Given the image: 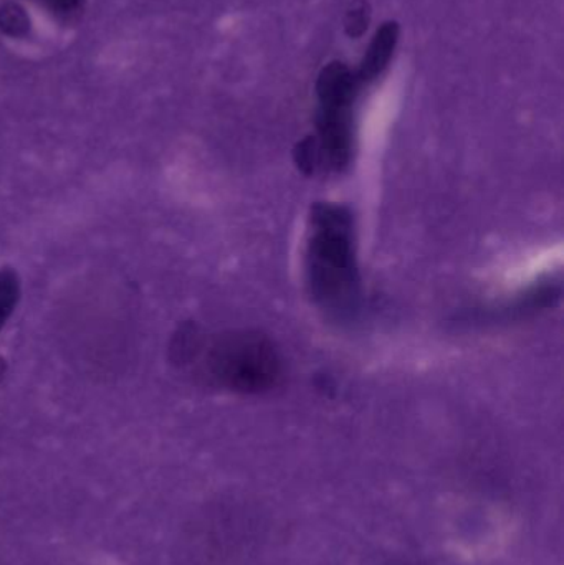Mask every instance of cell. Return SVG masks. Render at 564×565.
Returning <instances> with one entry per match:
<instances>
[{
	"label": "cell",
	"mask_w": 564,
	"mask_h": 565,
	"mask_svg": "<svg viewBox=\"0 0 564 565\" xmlns=\"http://www.w3.org/2000/svg\"><path fill=\"white\" fill-rule=\"evenodd\" d=\"M174 361L212 387L235 394H262L277 387L284 375L280 352L260 332L205 334L184 328L174 335Z\"/></svg>",
	"instance_id": "1"
},
{
	"label": "cell",
	"mask_w": 564,
	"mask_h": 565,
	"mask_svg": "<svg viewBox=\"0 0 564 565\" xmlns=\"http://www.w3.org/2000/svg\"><path fill=\"white\" fill-rule=\"evenodd\" d=\"M360 282L353 215L341 205H315L307 244V285L315 302L347 315L357 309Z\"/></svg>",
	"instance_id": "2"
},
{
	"label": "cell",
	"mask_w": 564,
	"mask_h": 565,
	"mask_svg": "<svg viewBox=\"0 0 564 565\" xmlns=\"http://www.w3.org/2000/svg\"><path fill=\"white\" fill-rule=\"evenodd\" d=\"M360 88V78L340 62L324 66L318 76L317 92L320 98L321 116L351 118V105Z\"/></svg>",
	"instance_id": "3"
},
{
	"label": "cell",
	"mask_w": 564,
	"mask_h": 565,
	"mask_svg": "<svg viewBox=\"0 0 564 565\" xmlns=\"http://www.w3.org/2000/svg\"><path fill=\"white\" fill-rule=\"evenodd\" d=\"M397 39H400V25L396 22H386L371 42L363 62H361L358 78L373 79L386 68L396 49Z\"/></svg>",
	"instance_id": "4"
},
{
	"label": "cell",
	"mask_w": 564,
	"mask_h": 565,
	"mask_svg": "<svg viewBox=\"0 0 564 565\" xmlns=\"http://www.w3.org/2000/svg\"><path fill=\"white\" fill-rule=\"evenodd\" d=\"M368 22H370V12H368V3L363 0H358L353 3L347 13V20H344V26H347L348 35L360 36L363 35L366 30Z\"/></svg>",
	"instance_id": "5"
},
{
	"label": "cell",
	"mask_w": 564,
	"mask_h": 565,
	"mask_svg": "<svg viewBox=\"0 0 564 565\" xmlns=\"http://www.w3.org/2000/svg\"><path fill=\"white\" fill-rule=\"evenodd\" d=\"M50 2H52L53 9L60 10V12H72L82 0H50Z\"/></svg>",
	"instance_id": "6"
}]
</instances>
